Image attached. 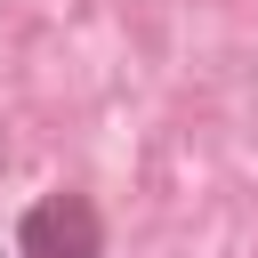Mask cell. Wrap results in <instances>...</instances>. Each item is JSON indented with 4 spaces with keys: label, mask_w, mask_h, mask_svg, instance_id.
<instances>
[{
    "label": "cell",
    "mask_w": 258,
    "mask_h": 258,
    "mask_svg": "<svg viewBox=\"0 0 258 258\" xmlns=\"http://www.w3.org/2000/svg\"><path fill=\"white\" fill-rule=\"evenodd\" d=\"M16 258H105V218L89 194H40L16 226Z\"/></svg>",
    "instance_id": "6da1fadb"
}]
</instances>
